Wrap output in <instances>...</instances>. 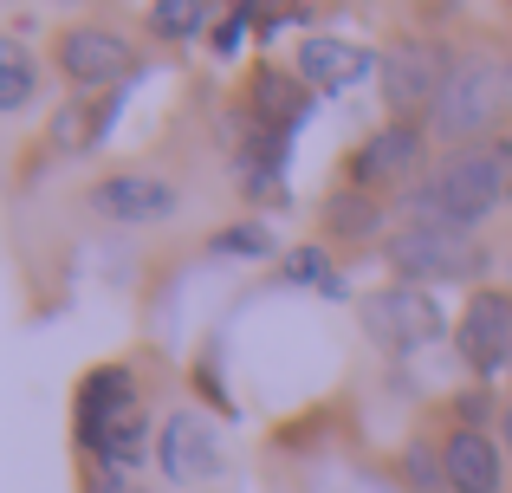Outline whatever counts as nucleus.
I'll use <instances>...</instances> for the list:
<instances>
[{"instance_id": "obj_11", "label": "nucleus", "mask_w": 512, "mask_h": 493, "mask_svg": "<svg viewBox=\"0 0 512 493\" xmlns=\"http://www.w3.org/2000/svg\"><path fill=\"white\" fill-rule=\"evenodd\" d=\"M175 202H182V195H175L163 176H137V169H124V176H104L98 189H91V208H98L104 221H117V228L169 221V215H175Z\"/></svg>"}, {"instance_id": "obj_9", "label": "nucleus", "mask_w": 512, "mask_h": 493, "mask_svg": "<svg viewBox=\"0 0 512 493\" xmlns=\"http://www.w3.org/2000/svg\"><path fill=\"white\" fill-rule=\"evenodd\" d=\"M130 416H143V409H137V377H130V364H98L85 383H78L72 442L85 448V455H104V448H111V435L124 429Z\"/></svg>"}, {"instance_id": "obj_5", "label": "nucleus", "mask_w": 512, "mask_h": 493, "mask_svg": "<svg viewBox=\"0 0 512 493\" xmlns=\"http://www.w3.org/2000/svg\"><path fill=\"white\" fill-rule=\"evenodd\" d=\"M454 52L435 46V39H396V46L383 52V72H376V85H383V104L396 111V124H409V111H435V98L448 91L454 78Z\"/></svg>"}, {"instance_id": "obj_1", "label": "nucleus", "mask_w": 512, "mask_h": 493, "mask_svg": "<svg viewBox=\"0 0 512 493\" xmlns=\"http://www.w3.org/2000/svg\"><path fill=\"white\" fill-rule=\"evenodd\" d=\"M512 202V137L474 143V150H448L402 202L409 228H448V234H474L493 208Z\"/></svg>"}, {"instance_id": "obj_14", "label": "nucleus", "mask_w": 512, "mask_h": 493, "mask_svg": "<svg viewBox=\"0 0 512 493\" xmlns=\"http://www.w3.org/2000/svg\"><path fill=\"white\" fill-rule=\"evenodd\" d=\"M318 228H325V241L338 247H370V241H389V221H383V202L363 189H331L325 208H318Z\"/></svg>"}, {"instance_id": "obj_2", "label": "nucleus", "mask_w": 512, "mask_h": 493, "mask_svg": "<svg viewBox=\"0 0 512 493\" xmlns=\"http://www.w3.org/2000/svg\"><path fill=\"white\" fill-rule=\"evenodd\" d=\"M506 98H512V72H500L493 59L467 52L454 65L448 91L435 98L428 111V137L448 143V150H474V143H493L500 137V117H506Z\"/></svg>"}, {"instance_id": "obj_17", "label": "nucleus", "mask_w": 512, "mask_h": 493, "mask_svg": "<svg viewBox=\"0 0 512 493\" xmlns=\"http://www.w3.org/2000/svg\"><path fill=\"white\" fill-rule=\"evenodd\" d=\"M208 20H214L208 0H156L150 7V33L156 39H195V33H208Z\"/></svg>"}, {"instance_id": "obj_19", "label": "nucleus", "mask_w": 512, "mask_h": 493, "mask_svg": "<svg viewBox=\"0 0 512 493\" xmlns=\"http://www.w3.org/2000/svg\"><path fill=\"white\" fill-rule=\"evenodd\" d=\"M396 474H402V487H415V493H441V487H448V461H441V448H428V442L402 448Z\"/></svg>"}, {"instance_id": "obj_8", "label": "nucleus", "mask_w": 512, "mask_h": 493, "mask_svg": "<svg viewBox=\"0 0 512 493\" xmlns=\"http://www.w3.org/2000/svg\"><path fill=\"white\" fill-rule=\"evenodd\" d=\"M454 344H461V364L474 370V383L512 377V292L480 286L467 312L454 318Z\"/></svg>"}, {"instance_id": "obj_23", "label": "nucleus", "mask_w": 512, "mask_h": 493, "mask_svg": "<svg viewBox=\"0 0 512 493\" xmlns=\"http://www.w3.org/2000/svg\"><path fill=\"white\" fill-rule=\"evenodd\" d=\"M7 7H13V0H7Z\"/></svg>"}, {"instance_id": "obj_10", "label": "nucleus", "mask_w": 512, "mask_h": 493, "mask_svg": "<svg viewBox=\"0 0 512 493\" xmlns=\"http://www.w3.org/2000/svg\"><path fill=\"white\" fill-rule=\"evenodd\" d=\"M156 468H163V481L175 487H201L221 474V435H214L208 416H195V409H175L163 422V435H156Z\"/></svg>"}, {"instance_id": "obj_18", "label": "nucleus", "mask_w": 512, "mask_h": 493, "mask_svg": "<svg viewBox=\"0 0 512 493\" xmlns=\"http://www.w3.org/2000/svg\"><path fill=\"white\" fill-rule=\"evenodd\" d=\"M208 253H227V260H273L279 241H273L266 221H234V228L208 234Z\"/></svg>"}, {"instance_id": "obj_22", "label": "nucleus", "mask_w": 512, "mask_h": 493, "mask_svg": "<svg viewBox=\"0 0 512 493\" xmlns=\"http://www.w3.org/2000/svg\"><path fill=\"white\" fill-rule=\"evenodd\" d=\"M500 442H506V455H512V403H506V416H500Z\"/></svg>"}, {"instance_id": "obj_16", "label": "nucleus", "mask_w": 512, "mask_h": 493, "mask_svg": "<svg viewBox=\"0 0 512 493\" xmlns=\"http://www.w3.org/2000/svg\"><path fill=\"white\" fill-rule=\"evenodd\" d=\"M39 91V59L20 46V39H0V111L20 117Z\"/></svg>"}, {"instance_id": "obj_4", "label": "nucleus", "mask_w": 512, "mask_h": 493, "mask_svg": "<svg viewBox=\"0 0 512 493\" xmlns=\"http://www.w3.org/2000/svg\"><path fill=\"white\" fill-rule=\"evenodd\" d=\"M383 260L396 266V279H409V286H448V279H480L487 273V253L474 247V234L409 228V221L383 241Z\"/></svg>"}, {"instance_id": "obj_15", "label": "nucleus", "mask_w": 512, "mask_h": 493, "mask_svg": "<svg viewBox=\"0 0 512 493\" xmlns=\"http://www.w3.org/2000/svg\"><path fill=\"white\" fill-rule=\"evenodd\" d=\"M104 130H111V104L72 98L52 111V150H91V143H104Z\"/></svg>"}, {"instance_id": "obj_12", "label": "nucleus", "mask_w": 512, "mask_h": 493, "mask_svg": "<svg viewBox=\"0 0 512 493\" xmlns=\"http://www.w3.org/2000/svg\"><path fill=\"white\" fill-rule=\"evenodd\" d=\"M292 72H299V85L318 98V91H350L357 78L383 72V59H376V52H363V46H350V39L312 33V39L299 46V59H292Z\"/></svg>"}, {"instance_id": "obj_7", "label": "nucleus", "mask_w": 512, "mask_h": 493, "mask_svg": "<svg viewBox=\"0 0 512 493\" xmlns=\"http://www.w3.org/2000/svg\"><path fill=\"white\" fill-rule=\"evenodd\" d=\"M428 169H435V163H428V130L422 124H383V130H370V137L357 143L344 182H350V189H363V195H376V189H415Z\"/></svg>"}, {"instance_id": "obj_21", "label": "nucleus", "mask_w": 512, "mask_h": 493, "mask_svg": "<svg viewBox=\"0 0 512 493\" xmlns=\"http://www.w3.org/2000/svg\"><path fill=\"white\" fill-rule=\"evenodd\" d=\"M454 416H461V429H487V422H500L506 409L493 403L487 383H480V390H461V396H454Z\"/></svg>"}, {"instance_id": "obj_6", "label": "nucleus", "mask_w": 512, "mask_h": 493, "mask_svg": "<svg viewBox=\"0 0 512 493\" xmlns=\"http://www.w3.org/2000/svg\"><path fill=\"white\" fill-rule=\"evenodd\" d=\"M52 65L72 91H111L137 72V46H130L117 26H98V20H78L52 39Z\"/></svg>"}, {"instance_id": "obj_13", "label": "nucleus", "mask_w": 512, "mask_h": 493, "mask_svg": "<svg viewBox=\"0 0 512 493\" xmlns=\"http://www.w3.org/2000/svg\"><path fill=\"white\" fill-rule=\"evenodd\" d=\"M448 461V493H506V448L487 429H454L441 442Z\"/></svg>"}, {"instance_id": "obj_3", "label": "nucleus", "mask_w": 512, "mask_h": 493, "mask_svg": "<svg viewBox=\"0 0 512 493\" xmlns=\"http://www.w3.org/2000/svg\"><path fill=\"white\" fill-rule=\"evenodd\" d=\"M357 318H363V338L383 344V351H396V357H409V351H422V344L448 338V312H441L422 286H409V279L363 292Z\"/></svg>"}, {"instance_id": "obj_20", "label": "nucleus", "mask_w": 512, "mask_h": 493, "mask_svg": "<svg viewBox=\"0 0 512 493\" xmlns=\"http://www.w3.org/2000/svg\"><path fill=\"white\" fill-rule=\"evenodd\" d=\"M279 279H292V286H318V292H344L338 266H331L325 247H292L286 266H279Z\"/></svg>"}]
</instances>
